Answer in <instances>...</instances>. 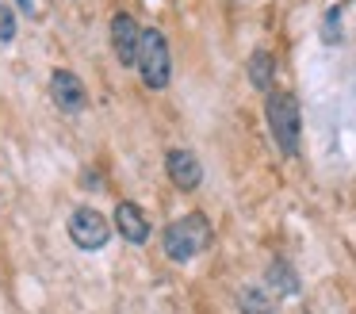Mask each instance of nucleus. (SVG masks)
Returning a JSON list of instances; mask_svg holds the SVG:
<instances>
[{
    "instance_id": "obj_8",
    "label": "nucleus",
    "mask_w": 356,
    "mask_h": 314,
    "mask_svg": "<svg viewBox=\"0 0 356 314\" xmlns=\"http://www.w3.org/2000/svg\"><path fill=\"white\" fill-rule=\"evenodd\" d=\"M115 230L127 237L131 245H142L149 237V219L146 211H142L138 203H131V199H123V203L115 207Z\"/></svg>"
},
{
    "instance_id": "obj_9",
    "label": "nucleus",
    "mask_w": 356,
    "mask_h": 314,
    "mask_svg": "<svg viewBox=\"0 0 356 314\" xmlns=\"http://www.w3.org/2000/svg\"><path fill=\"white\" fill-rule=\"evenodd\" d=\"M272 73H276V61H272V54H268V50H257L253 58H249V81H253V88L272 92Z\"/></svg>"
},
{
    "instance_id": "obj_2",
    "label": "nucleus",
    "mask_w": 356,
    "mask_h": 314,
    "mask_svg": "<svg viewBox=\"0 0 356 314\" xmlns=\"http://www.w3.org/2000/svg\"><path fill=\"white\" fill-rule=\"evenodd\" d=\"M264 111H268V130H272V138H276L280 153H284V157H295V153H299V104H295V96L272 88Z\"/></svg>"
},
{
    "instance_id": "obj_14",
    "label": "nucleus",
    "mask_w": 356,
    "mask_h": 314,
    "mask_svg": "<svg viewBox=\"0 0 356 314\" xmlns=\"http://www.w3.org/2000/svg\"><path fill=\"white\" fill-rule=\"evenodd\" d=\"M19 8H24V12H31L35 4H31V0H19Z\"/></svg>"
},
{
    "instance_id": "obj_3",
    "label": "nucleus",
    "mask_w": 356,
    "mask_h": 314,
    "mask_svg": "<svg viewBox=\"0 0 356 314\" xmlns=\"http://www.w3.org/2000/svg\"><path fill=\"white\" fill-rule=\"evenodd\" d=\"M142 84L146 88H165L172 77V61H169V42L157 27H142V46H138V65Z\"/></svg>"
},
{
    "instance_id": "obj_6",
    "label": "nucleus",
    "mask_w": 356,
    "mask_h": 314,
    "mask_svg": "<svg viewBox=\"0 0 356 314\" xmlns=\"http://www.w3.org/2000/svg\"><path fill=\"white\" fill-rule=\"evenodd\" d=\"M50 100H54L62 111H81V107L88 104V92H85V84H81L77 73L54 69V77H50Z\"/></svg>"
},
{
    "instance_id": "obj_12",
    "label": "nucleus",
    "mask_w": 356,
    "mask_h": 314,
    "mask_svg": "<svg viewBox=\"0 0 356 314\" xmlns=\"http://www.w3.org/2000/svg\"><path fill=\"white\" fill-rule=\"evenodd\" d=\"M12 35H16V19H12L8 4L0 0V42H12Z\"/></svg>"
},
{
    "instance_id": "obj_5",
    "label": "nucleus",
    "mask_w": 356,
    "mask_h": 314,
    "mask_svg": "<svg viewBox=\"0 0 356 314\" xmlns=\"http://www.w3.org/2000/svg\"><path fill=\"white\" fill-rule=\"evenodd\" d=\"M111 46H115V58L123 65H138V46H142V27L134 15L115 12L111 15Z\"/></svg>"
},
{
    "instance_id": "obj_7",
    "label": "nucleus",
    "mask_w": 356,
    "mask_h": 314,
    "mask_svg": "<svg viewBox=\"0 0 356 314\" xmlns=\"http://www.w3.org/2000/svg\"><path fill=\"white\" fill-rule=\"evenodd\" d=\"M165 168H169V180L177 184L180 191H195L203 180V165L192 150H169L165 157Z\"/></svg>"
},
{
    "instance_id": "obj_13",
    "label": "nucleus",
    "mask_w": 356,
    "mask_h": 314,
    "mask_svg": "<svg viewBox=\"0 0 356 314\" xmlns=\"http://www.w3.org/2000/svg\"><path fill=\"white\" fill-rule=\"evenodd\" d=\"M337 19H341V12H330L325 15V42H337Z\"/></svg>"
},
{
    "instance_id": "obj_11",
    "label": "nucleus",
    "mask_w": 356,
    "mask_h": 314,
    "mask_svg": "<svg viewBox=\"0 0 356 314\" xmlns=\"http://www.w3.org/2000/svg\"><path fill=\"white\" fill-rule=\"evenodd\" d=\"M268 283H272L276 291H284V295L299 291V280H295V272L284 265V260H272V268H268Z\"/></svg>"
},
{
    "instance_id": "obj_1",
    "label": "nucleus",
    "mask_w": 356,
    "mask_h": 314,
    "mask_svg": "<svg viewBox=\"0 0 356 314\" xmlns=\"http://www.w3.org/2000/svg\"><path fill=\"white\" fill-rule=\"evenodd\" d=\"M211 237H215V230H211L207 214L192 211V214H184V219H177V222H169V226H165L161 245H165V257L177 260V265H184V260L200 257V253L207 249Z\"/></svg>"
},
{
    "instance_id": "obj_10",
    "label": "nucleus",
    "mask_w": 356,
    "mask_h": 314,
    "mask_svg": "<svg viewBox=\"0 0 356 314\" xmlns=\"http://www.w3.org/2000/svg\"><path fill=\"white\" fill-rule=\"evenodd\" d=\"M238 306H241V314H276V306H272V299L264 295L261 288H241V295H238Z\"/></svg>"
},
{
    "instance_id": "obj_4",
    "label": "nucleus",
    "mask_w": 356,
    "mask_h": 314,
    "mask_svg": "<svg viewBox=\"0 0 356 314\" xmlns=\"http://www.w3.org/2000/svg\"><path fill=\"white\" fill-rule=\"evenodd\" d=\"M70 237L81 249H104L108 237H111V226L96 207H77V211L70 214Z\"/></svg>"
}]
</instances>
